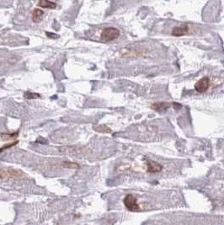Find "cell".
<instances>
[{"label":"cell","instance_id":"obj_1","mask_svg":"<svg viewBox=\"0 0 224 225\" xmlns=\"http://www.w3.org/2000/svg\"><path fill=\"white\" fill-rule=\"evenodd\" d=\"M120 35V30L115 27H107L104 28L101 32V39L104 41H111Z\"/></svg>","mask_w":224,"mask_h":225},{"label":"cell","instance_id":"obj_2","mask_svg":"<svg viewBox=\"0 0 224 225\" xmlns=\"http://www.w3.org/2000/svg\"><path fill=\"white\" fill-rule=\"evenodd\" d=\"M123 203L125 206L131 212H137L140 210V206L137 203V200L133 195L131 194H128L125 196V198L123 200Z\"/></svg>","mask_w":224,"mask_h":225},{"label":"cell","instance_id":"obj_3","mask_svg":"<svg viewBox=\"0 0 224 225\" xmlns=\"http://www.w3.org/2000/svg\"><path fill=\"white\" fill-rule=\"evenodd\" d=\"M24 174L21 170L14 169H0V179L3 178H21Z\"/></svg>","mask_w":224,"mask_h":225},{"label":"cell","instance_id":"obj_4","mask_svg":"<svg viewBox=\"0 0 224 225\" xmlns=\"http://www.w3.org/2000/svg\"><path fill=\"white\" fill-rule=\"evenodd\" d=\"M210 79L208 77H203L200 79L195 83V89L196 91H198L199 93H203V92H205L209 88V86H210Z\"/></svg>","mask_w":224,"mask_h":225},{"label":"cell","instance_id":"obj_5","mask_svg":"<svg viewBox=\"0 0 224 225\" xmlns=\"http://www.w3.org/2000/svg\"><path fill=\"white\" fill-rule=\"evenodd\" d=\"M189 27L188 24H181L179 26L174 27L172 30V35L173 36H182L189 33Z\"/></svg>","mask_w":224,"mask_h":225},{"label":"cell","instance_id":"obj_6","mask_svg":"<svg viewBox=\"0 0 224 225\" xmlns=\"http://www.w3.org/2000/svg\"><path fill=\"white\" fill-rule=\"evenodd\" d=\"M146 164H147V171L148 173H157L163 169V165L155 161L148 160Z\"/></svg>","mask_w":224,"mask_h":225},{"label":"cell","instance_id":"obj_7","mask_svg":"<svg viewBox=\"0 0 224 225\" xmlns=\"http://www.w3.org/2000/svg\"><path fill=\"white\" fill-rule=\"evenodd\" d=\"M168 107H170V103L167 102H157V103H153L151 105V109L156 110V111H161V110H167Z\"/></svg>","mask_w":224,"mask_h":225},{"label":"cell","instance_id":"obj_8","mask_svg":"<svg viewBox=\"0 0 224 225\" xmlns=\"http://www.w3.org/2000/svg\"><path fill=\"white\" fill-rule=\"evenodd\" d=\"M43 15V11L39 9V8H35L32 13V19L35 23H37L40 20L41 17Z\"/></svg>","mask_w":224,"mask_h":225},{"label":"cell","instance_id":"obj_9","mask_svg":"<svg viewBox=\"0 0 224 225\" xmlns=\"http://www.w3.org/2000/svg\"><path fill=\"white\" fill-rule=\"evenodd\" d=\"M39 5L45 8H55L56 4L55 3H53V2L49 1V0H40Z\"/></svg>","mask_w":224,"mask_h":225},{"label":"cell","instance_id":"obj_10","mask_svg":"<svg viewBox=\"0 0 224 225\" xmlns=\"http://www.w3.org/2000/svg\"><path fill=\"white\" fill-rule=\"evenodd\" d=\"M61 167H65V168H68V169H78L79 165L77 163H73V162H70V161H64L61 163Z\"/></svg>","mask_w":224,"mask_h":225},{"label":"cell","instance_id":"obj_11","mask_svg":"<svg viewBox=\"0 0 224 225\" xmlns=\"http://www.w3.org/2000/svg\"><path fill=\"white\" fill-rule=\"evenodd\" d=\"M19 136V132L16 131V132H13V133H3L1 134V137L3 140H11V139H14L16 137H18Z\"/></svg>","mask_w":224,"mask_h":225},{"label":"cell","instance_id":"obj_12","mask_svg":"<svg viewBox=\"0 0 224 225\" xmlns=\"http://www.w3.org/2000/svg\"><path fill=\"white\" fill-rule=\"evenodd\" d=\"M24 98H26V99H37V98H40V95L37 93H31V92H26V93H24Z\"/></svg>","mask_w":224,"mask_h":225},{"label":"cell","instance_id":"obj_13","mask_svg":"<svg viewBox=\"0 0 224 225\" xmlns=\"http://www.w3.org/2000/svg\"><path fill=\"white\" fill-rule=\"evenodd\" d=\"M93 128L95 129L97 131H101V132H110V129L108 128L104 125H99V126H94Z\"/></svg>","mask_w":224,"mask_h":225},{"label":"cell","instance_id":"obj_14","mask_svg":"<svg viewBox=\"0 0 224 225\" xmlns=\"http://www.w3.org/2000/svg\"><path fill=\"white\" fill-rule=\"evenodd\" d=\"M18 142H18V141H14V142H10V143H8V144L3 145V147H0V153H1V152H3V151H4V150H5V149H8V148H9V147H13V146H14V145L17 144Z\"/></svg>","mask_w":224,"mask_h":225},{"label":"cell","instance_id":"obj_15","mask_svg":"<svg viewBox=\"0 0 224 225\" xmlns=\"http://www.w3.org/2000/svg\"><path fill=\"white\" fill-rule=\"evenodd\" d=\"M46 35H47L49 38H51V39H57L59 38V35L57 34H55V33H51V32H45Z\"/></svg>","mask_w":224,"mask_h":225},{"label":"cell","instance_id":"obj_16","mask_svg":"<svg viewBox=\"0 0 224 225\" xmlns=\"http://www.w3.org/2000/svg\"><path fill=\"white\" fill-rule=\"evenodd\" d=\"M172 104H173V106L174 107V109H177V110H178V109H179V108L182 107L181 104H179V103H173Z\"/></svg>","mask_w":224,"mask_h":225}]
</instances>
